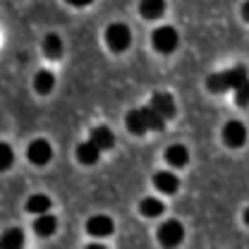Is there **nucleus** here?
I'll return each instance as SVG.
<instances>
[{"mask_svg":"<svg viewBox=\"0 0 249 249\" xmlns=\"http://www.w3.org/2000/svg\"><path fill=\"white\" fill-rule=\"evenodd\" d=\"M62 38L58 34H48L46 38H43V51H46V55L48 58H60L62 55Z\"/></svg>","mask_w":249,"mask_h":249,"instance_id":"obj_18","label":"nucleus"},{"mask_svg":"<svg viewBox=\"0 0 249 249\" xmlns=\"http://www.w3.org/2000/svg\"><path fill=\"white\" fill-rule=\"evenodd\" d=\"M223 139L230 149H240L245 142H247V127L240 123V120H230L223 127Z\"/></svg>","mask_w":249,"mask_h":249,"instance_id":"obj_6","label":"nucleus"},{"mask_svg":"<svg viewBox=\"0 0 249 249\" xmlns=\"http://www.w3.org/2000/svg\"><path fill=\"white\" fill-rule=\"evenodd\" d=\"M53 84H55V77H53L51 72H46V70L38 72L36 79H34V89H36L38 93H48L51 89H53Z\"/></svg>","mask_w":249,"mask_h":249,"instance_id":"obj_20","label":"nucleus"},{"mask_svg":"<svg viewBox=\"0 0 249 249\" xmlns=\"http://www.w3.org/2000/svg\"><path fill=\"white\" fill-rule=\"evenodd\" d=\"M106 43H108V48H110L113 53H123V51H127V48H129V43H132L129 27L123 24V22L110 24V27L106 29Z\"/></svg>","mask_w":249,"mask_h":249,"instance_id":"obj_4","label":"nucleus"},{"mask_svg":"<svg viewBox=\"0 0 249 249\" xmlns=\"http://www.w3.org/2000/svg\"><path fill=\"white\" fill-rule=\"evenodd\" d=\"M24 247V232L19 228H10L2 235V249H22Z\"/></svg>","mask_w":249,"mask_h":249,"instance_id":"obj_17","label":"nucleus"},{"mask_svg":"<svg viewBox=\"0 0 249 249\" xmlns=\"http://www.w3.org/2000/svg\"><path fill=\"white\" fill-rule=\"evenodd\" d=\"M87 249H106V247H103V245H89Z\"/></svg>","mask_w":249,"mask_h":249,"instance_id":"obj_24","label":"nucleus"},{"mask_svg":"<svg viewBox=\"0 0 249 249\" xmlns=\"http://www.w3.org/2000/svg\"><path fill=\"white\" fill-rule=\"evenodd\" d=\"M27 156H29V160L34 165H46L53 156V146L46 139H34L29 144V149H27Z\"/></svg>","mask_w":249,"mask_h":249,"instance_id":"obj_7","label":"nucleus"},{"mask_svg":"<svg viewBox=\"0 0 249 249\" xmlns=\"http://www.w3.org/2000/svg\"><path fill=\"white\" fill-rule=\"evenodd\" d=\"M2 170H7L10 165H12V149H10V144H2Z\"/></svg>","mask_w":249,"mask_h":249,"instance_id":"obj_22","label":"nucleus"},{"mask_svg":"<svg viewBox=\"0 0 249 249\" xmlns=\"http://www.w3.org/2000/svg\"><path fill=\"white\" fill-rule=\"evenodd\" d=\"M139 10H142V15H144L146 19H156V17L163 15L165 5H163V0H144Z\"/></svg>","mask_w":249,"mask_h":249,"instance_id":"obj_19","label":"nucleus"},{"mask_svg":"<svg viewBox=\"0 0 249 249\" xmlns=\"http://www.w3.org/2000/svg\"><path fill=\"white\" fill-rule=\"evenodd\" d=\"M89 142H91L93 146H98L101 151H106V149H113V146H115V134H113V129H110V127L98 124V127H93L91 129Z\"/></svg>","mask_w":249,"mask_h":249,"instance_id":"obj_10","label":"nucleus"},{"mask_svg":"<svg viewBox=\"0 0 249 249\" xmlns=\"http://www.w3.org/2000/svg\"><path fill=\"white\" fill-rule=\"evenodd\" d=\"M235 101H237V106H247L249 103V82H245V84L235 91Z\"/></svg>","mask_w":249,"mask_h":249,"instance_id":"obj_21","label":"nucleus"},{"mask_svg":"<svg viewBox=\"0 0 249 249\" xmlns=\"http://www.w3.org/2000/svg\"><path fill=\"white\" fill-rule=\"evenodd\" d=\"M185 240V225L180 220H165L160 228H158V242L165 249H175L178 245H182Z\"/></svg>","mask_w":249,"mask_h":249,"instance_id":"obj_3","label":"nucleus"},{"mask_svg":"<svg viewBox=\"0 0 249 249\" xmlns=\"http://www.w3.org/2000/svg\"><path fill=\"white\" fill-rule=\"evenodd\" d=\"M34 230H36V235H41V237H51V235L58 230V218L53 216V213L36 216V220H34Z\"/></svg>","mask_w":249,"mask_h":249,"instance_id":"obj_12","label":"nucleus"},{"mask_svg":"<svg viewBox=\"0 0 249 249\" xmlns=\"http://www.w3.org/2000/svg\"><path fill=\"white\" fill-rule=\"evenodd\" d=\"M154 185L163 194H175L180 189V178L175 173H170V170H160V173L154 175Z\"/></svg>","mask_w":249,"mask_h":249,"instance_id":"obj_11","label":"nucleus"},{"mask_svg":"<svg viewBox=\"0 0 249 249\" xmlns=\"http://www.w3.org/2000/svg\"><path fill=\"white\" fill-rule=\"evenodd\" d=\"M245 82H249V72L245 65H235V67H230V70H225V72H216V74H211L209 79H206V87H209V91L213 93H223V91H237Z\"/></svg>","mask_w":249,"mask_h":249,"instance_id":"obj_1","label":"nucleus"},{"mask_svg":"<svg viewBox=\"0 0 249 249\" xmlns=\"http://www.w3.org/2000/svg\"><path fill=\"white\" fill-rule=\"evenodd\" d=\"M245 223H247V225H249V209H247V211H245Z\"/></svg>","mask_w":249,"mask_h":249,"instance_id":"obj_25","label":"nucleus"},{"mask_svg":"<svg viewBox=\"0 0 249 249\" xmlns=\"http://www.w3.org/2000/svg\"><path fill=\"white\" fill-rule=\"evenodd\" d=\"M115 230V223L110 216H91L87 220V232L93 237H108Z\"/></svg>","mask_w":249,"mask_h":249,"instance_id":"obj_9","label":"nucleus"},{"mask_svg":"<svg viewBox=\"0 0 249 249\" xmlns=\"http://www.w3.org/2000/svg\"><path fill=\"white\" fill-rule=\"evenodd\" d=\"M242 15H245V19L249 22V2H245V5H242Z\"/></svg>","mask_w":249,"mask_h":249,"instance_id":"obj_23","label":"nucleus"},{"mask_svg":"<svg viewBox=\"0 0 249 249\" xmlns=\"http://www.w3.org/2000/svg\"><path fill=\"white\" fill-rule=\"evenodd\" d=\"M27 211L29 213H36V216H43L51 211V196L46 194H31L27 199Z\"/></svg>","mask_w":249,"mask_h":249,"instance_id":"obj_14","label":"nucleus"},{"mask_svg":"<svg viewBox=\"0 0 249 249\" xmlns=\"http://www.w3.org/2000/svg\"><path fill=\"white\" fill-rule=\"evenodd\" d=\"M124 123H127V129H129L132 134H144V132H149V129H154V132L165 129V120L156 113L151 106H144V108H134V110H129Z\"/></svg>","mask_w":249,"mask_h":249,"instance_id":"obj_2","label":"nucleus"},{"mask_svg":"<svg viewBox=\"0 0 249 249\" xmlns=\"http://www.w3.org/2000/svg\"><path fill=\"white\" fill-rule=\"evenodd\" d=\"M139 211H142V216L156 218V216H160V213L165 211V206H163V201H160V199H156V196H146V199H142Z\"/></svg>","mask_w":249,"mask_h":249,"instance_id":"obj_16","label":"nucleus"},{"mask_svg":"<svg viewBox=\"0 0 249 249\" xmlns=\"http://www.w3.org/2000/svg\"><path fill=\"white\" fill-rule=\"evenodd\" d=\"M151 43L158 53H173L180 43V36L173 27H158V29L151 34Z\"/></svg>","mask_w":249,"mask_h":249,"instance_id":"obj_5","label":"nucleus"},{"mask_svg":"<svg viewBox=\"0 0 249 249\" xmlns=\"http://www.w3.org/2000/svg\"><path fill=\"white\" fill-rule=\"evenodd\" d=\"M165 160H168L173 168H182V165H187V160H189L187 146H182V144H173V146H168V149H165Z\"/></svg>","mask_w":249,"mask_h":249,"instance_id":"obj_13","label":"nucleus"},{"mask_svg":"<svg viewBox=\"0 0 249 249\" xmlns=\"http://www.w3.org/2000/svg\"><path fill=\"white\" fill-rule=\"evenodd\" d=\"M98 156H101V149L93 146L91 142H84V144L77 146V158H79V163H84V165H93V163L98 160Z\"/></svg>","mask_w":249,"mask_h":249,"instance_id":"obj_15","label":"nucleus"},{"mask_svg":"<svg viewBox=\"0 0 249 249\" xmlns=\"http://www.w3.org/2000/svg\"><path fill=\"white\" fill-rule=\"evenodd\" d=\"M151 108H154L156 113L163 118V120H170L173 115H175V101H173V96L165 91H158L151 96V103H149Z\"/></svg>","mask_w":249,"mask_h":249,"instance_id":"obj_8","label":"nucleus"}]
</instances>
